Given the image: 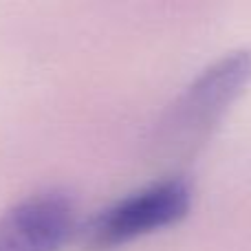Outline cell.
I'll use <instances>...</instances> for the list:
<instances>
[{
  "mask_svg": "<svg viewBox=\"0 0 251 251\" xmlns=\"http://www.w3.org/2000/svg\"><path fill=\"white\" fill-rule=\"evenodd\" d=\"M77 225L73 196L40 192L0 216V251H60L73 243Z\"/></svg>",
  "mask_w": 251,
  "mask_h": 251,
  "instance_id": "3957f363",
  "label": "cell"
},
{
  "mask_svg": "<svg viewBox=\"0 0 251 251\" xmlns=\"http://www.w3.org/2000/svg\"><path fill=\"white\" fill-rule=\"evenodd\" d=\"M192 187L183 178H163L104 207L77 225V251H115L141 236L174 227L190 214Z\"/></svg>",
  "mask_w": 251,
  "mask_h": 251,
  "instance_id": "7a4b0ae2",
  "label": "cell"
},
{
  "mask_svg": "<svg viewBox=\"0 0 251 251\" xmlns=\"http://www.w3.org/2000/svg\"><path fill=\"white\" fill-rule=\"evenodd\" d=\"M251 84V51L236 49L201 71L163 113L150 150L159 161H187L216 132L229 108Z\"/></svg>",
  "mask_w": 251,
  "mask_h": 251,
  "instance_id": "6da1fadb",
  "label": "cell"
}]
</instances>
